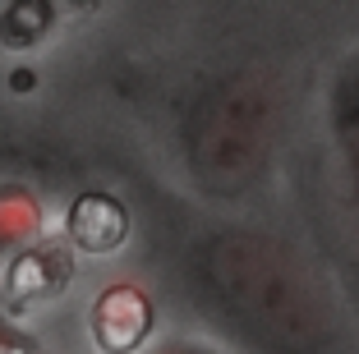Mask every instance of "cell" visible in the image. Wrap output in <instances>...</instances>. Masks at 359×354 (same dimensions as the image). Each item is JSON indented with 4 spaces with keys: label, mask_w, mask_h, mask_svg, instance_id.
Masks as SVG:
<instances>
[{
    "label": "cell",
    "mask_w": 359,
    "mask_h": 354,
    "mask_svg": "<svg viewBox=\"0 0 359 354\" xmlns=\"http://www.w3.org/2000/svg\"><path fill=\"white\" fill-rule=\"evenodd\" d=\"M152 354H217V350H208V345H161Z\"/></svg>",
    "instance_id": "277c9868"
},
{
    "label": "cell",
    "mask_w": 359,
    "mask_h": 354,
    "mask_svg": "<svg viewBox=\"0 0 359 354\" xmlns=\"http://www.w3.org/2000/svg\"><path fill=\"white\" fill-rule=\"evenodd\" d=\"M203 308L249 354H346V318L318 267L267 230L222 226L189 253Z\"/></svg>",
    "instance_id": "6da1fadb"
},
{
    "label": "cell",
    "mask_w": 359,
    "mask_h": 354,
    "mask_svg": "<svg viewBox=\"0 0 359 354\" xmlns=\"http://www.w3.org/2000/svg\"><path fill=\"white\" fill-rule=\"evenodd\" d=\"M332 134H337V152L346 166L350 198L359 207V55H350L337 74L332 88Z\"/></svg>",
    "instance_id": "3957f363"
},
{
    "label": "cell",
    "mask_w": 359,
    "mask_h": 354,
    "mask_svg": "<svg viewBox=\"0 0 359 354\" xmlns=\"http://www.w3.org/2000/svg\"><path fill=\"white\" fill-rule=\"evenodd\" d=\"M83 5H93V0H83Z\"/></svg>",
    "instance_id": "5b68a950"
},
{
    "label": "cell",
    "mask_w": 359,
    "mask_h": 354,
    "mask_svg": "<svg viewBox=\"0 0 359 354\" xmlns=\"http://www.w3.org/2000/svg\"><path fill=\"white\" fill-rule=\"evenodd\" d=\"M180 147L198 189L217 198L254 189L276 147V93L267 88V79L254 69L212 79L189 102Z\"/></svg>",
    "instance_id": "7a4b0ae2"
}]
</instances>
